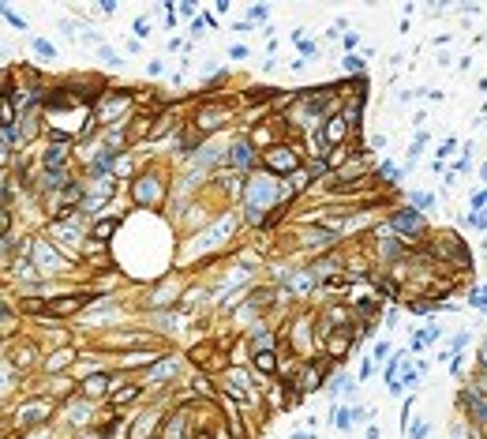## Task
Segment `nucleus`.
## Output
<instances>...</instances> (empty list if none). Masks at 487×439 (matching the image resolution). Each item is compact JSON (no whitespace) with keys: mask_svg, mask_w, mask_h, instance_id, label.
I'll return each mask as SVG.
<instances>
[{"mask_svg":"<svg viewBox=\"0 0 487 439\" xmlns=\"http://www.w3.org/2000/svg\"><path fill=\"white\" fill-rule=\"evenodd\" d=\"M427 432H431V425H427V420H420V425H412L409 432H405V439H424Z\"/></svg>","mask_w":487,"mask_h":439,"instance_id":"c03bdc74","label":"nucleus"},{"mask_svg":"<svg viewBox=\"0 0 487 439\" xmlns=\"http://www.w3.org/2000/svg\"><path fill=\"white\" fill-rule=\"evenodd\" d=\"M349 135H356V132H353V124H349L341 113H338V117H330V121L323 124V139L330 143V150H334V147H345Z\"/></svg>","mask_w":487,"mask_h":439,"instance_id":"4468645a","label":"nucleus"},{"mask_svg":"<svg viewBox=\"0 0 487 439\" xmlns=\"http://www.w3.org/2000/svg\"><path fill=\"white\" fill-rule=\"evenodd\" d=\"M158 436H162V439H191V432H188V413L177 410V413H173V417L162 425V432H158Z\"/></svg>","mask_w":487,"mask_h":439,"instance_id":"aec40b11","label":"nucleus"},{"mask_svg":"<svg viewBox=\"0 0 487 439\" xmlns=\"http://www.w3.org/2000/svg\"><path fill=\"white\" fill-rule=\"evenodd\" d=\"M177 368H180V361H177V357H158V364H154V368H150V383H165V379H173V376H177Z\"/></svg>","mask_w":487,"mask_h":439,"instance_id":"393cba45","label":"nucleus"},{"mask_svg":"<svg viewBox=\"0 0 487 439\" xmlns=\"http://www.w3.org/2000/svg\"><path fill=\"white\" fill-rule=\"evenodd\" d=\"M341 68H345V75H356L360 79L367 71V60L360 57V53H345V60H341Z\"/></svg>","mask_w":487,"mask_h":439,"instance_id":"c85d7f7f","label":"nucleus"},{"mask_svg":"<svg viewBox=\"0 0 487 439\" xmlns=\"http://www.w3.org/2000/svg\"><path fill=\"white\" fill-rule=\"evenodd\" d=\"M142 390H147V387H139V383H124V387H116L113 394H109V410H124V405L135 402Z\"/></svg>","mask_w":487,"mask_h":439,"instance_id":"b1692460","label":"nucleus"},{"mask_svg":"<svg viewBox=\"0 0 487 439\" xmlns=\"http://www.w3.org/2000/svg\"><path fill=\"white\" fill-rule=\"evenodd\" d=\"M469 305H473L476 312H487V285H480V289H469Z\"/></svg>","mask_w":487,"mask_h":439,"instance_id":"72a5a7b5","label":"nucleus"},{"mask_svg":"<svg viewBox=\"0 0 487 439\" xmlns=\"http://www.w3.org/2000/svg\"><path fill=\"white\" fill-rule=\"evenodd\" d=\"M394 353H397V349L390 346V342H375V346H371V361H386V357H394Z\"/></svg>","mask_w":487,"mask_h":439,"instance_id":"f704fd0d","label":"nucleus"},{"mask_svg":"<svg viewBox=\"0 0 487 439\" xmlns=\"http://www.w3.org/2000/svg\"><path fill=\"white\" fill-rule=\"evenodd\" d=\"M98 57L105 60V64H121V53H116L113 45H98Z\"/></svg>","mask_w":487,"mask_h":439,"instance_id":"37998d69","label":"nucleus"},{"mask_svg":"<svg viewBox=\"0 0 487 439\" xmlns=\"http://www.w3.org/2000/svg\"><path fill=\"white\" fill-rule=\"evenodd\" d=\"M480 177H484V185H487V162L480 165Z\"/></svg>","mask_w":487,"mask_h":439,"instance_id":"864d4df0","label":"nucleus"},{"mask_svg":"<svg viewBox=\"0 0 487 439\" xmlns=\"http://www.w3.org/2000/svg\"><path fill=\"white\" fill-rule=\"evenodd\" d=\"M132 199L142 206V211H158V206L169 199V188H165V180L158 177L154 169H147V173H139L135 177V185H132Z\"/></svg>","mask_w":487,"mask_h":439,"instance_id":"39448f33","label":"nucleus"},{"mask_svg":"<svg viewBox=\"0 0 487 439\" xmlns=\"http://www.w3.org/2000/svg\"><path fill=\"white\" fill-rule=\"evenodd\" d=\"M270 19V8L266 4H255L251 12H247V23H266Z\"/></svg>","mask_w":487,"mask_h":439,"instance_id":"e433bc0d","label":"nucleus"},{"mask_svg":"<svg viewBox=\"0 0 487 439\" xmlns=\"http://www.w3.org/2000/svg\"><path fill=\"white\" fill-rule=\"evenodd\" d=\"M30 259H34V267L42 270L45 278H49V274H64V270H68V255H64L53 241H34Z\"/></svg>","mask_w":487,"mask_h":439,"instance_id":"6e6552de","label":"nucleus"},{"mask_svg":"<svg viewBox=\"0 0 487 439\" xmlns=\"http://www.w3.org/2000/svg\"><path fill=\"white\" fill-rule=\"evenodd\" d=\"M162 71H165L162 60H150V64H147V75H162Z\"/></svg>","mask_w":487,"mask_h":439,"instance_id":"de8ad7c7","label":"nucleus"},{"mask_svg":"<svg viewBox=\"0 0 487 439\" xmlns=\"http://www.w3.org/2000/svg\"><path fill=\"white\" fill-rule=\"evenodd\" d=\"M375 180L386 185V188H397V185H401V169H397L394 162H379V165H375Z\"/></svg>","mask_w":487,"mask_h":439,"instance_id":"cd10ccee","label":"nucleus"},{"mask_svg":"<svg viewBox=\"0 0 487 439\" xmlns=\"http://www.w3.org/2000/svg\"><path fill=\"white\" fill-rule=\"evenodd\" d=\"M229 57H233V60H244L247 49H244V45H233V49H229Z\"/></svg>","mask_w":487,"mask_h":439,"instance_id":"8fccbe9b","label":"nucleus"},{"mask_svg":"<svg viewBox=\"0 0 487 439\" xmlns=\"http://www.w3.org/2000/svg\"><path fill=\"white\" fill-rule=\"evenodd\" d=\"M323 383H326V357H311V361H300L297 379H292V387H297L300 394H315Z\"/></svg>","mask_w":487,"mask_h":439,"instance_id":"9d476101","label":"nucleus"},{"mask_svg":"<svg viewBox=\"0 0 487 439\" xmlns=\"http://www.w3.org/2000/svg\"><path fill=\"white\" fill-rule=\"evenodd\" d=\"M247 106H266V102H282V94H277V86H251V91L244 94Z\"/></svg>","mask_w":487,"mask_h":439,"instance_id":"bb28decb","label":"nucleus"},{"mask_svg":"<svg viewBox=\"0 0 487 439\" xmlns=\"http://www.w3.org/2000/svg\"><path fill=\"white\" fill-rule=\"evenodd\" d=\"M53 420V402L49 398H30V402L15 405L12 410V425L19 428V432H30V428H42Z\"/></svg>","mask_w":487,"mask_h":439,"instance_id":"0eeeda50","label":"nucleus"},{"mask_svg":"<svg viewBox=\"0 0 487 439\" xmlns=\"http://www.w3.org/2000/svg\"><path fill=\"white\" fill-rule=\"evenodd\" d=\"M247 342H251V353H262V349H277V338H274V331H270L266 323H255L251 334H247Z\"/></svg>","mask_w":487,"mask_h":439,"instance_id":"412c9836","label":"nucleus"},{"mask_svg":"<svg viewBox=\"0 0 487 439\" xmlns=\"http://www.w3.org/2000/svg\"><path fill=\"white\" fill-rule=\"evenodd\" d=\"M409 206H416V211L424 214L435 206V195H431V191H409Z\"/></svg>","mask_w":487,"mask_h":439,"instance_id":"c756f323","label":"nucleus"},{"mask_svg":"<svg viewBox=\"0 0 487 439\" xmlns=\"http://www.w3.org/2000/svg\"><path fill=\"white\" fill-rule=\"evenodd\" d=\"M109 387H113V372H90V376L79 383V390H83L86 402H98V398H105Z\"/></svg>","mask_w":487,"mask_h":439,"instance_id":"ddd939ff","label":"nucleus"},{"mask_svg":"<svg viewBox=\"0 0 487 439\" xmlns=\"http://www.w3.org/2000/svg\"><path fill=\"white\" fill-rule=\"evenodd\" d=\"M367 439H379V425H371V428H367Z\"/></svg>","mask_w":487,"mask_h":439,"instance_id":"603ef678","label":"nucleus"},{"mask_svg":"<svg viewBox=\"0 0 487 439\" xmlns=\"http://www.w3.org/2000/svg\"><path fill=\"white\" fill-rule=\"evenodd\" d=\"M259 150H255L251 139H236L233 147H225V162H221V169H233V173H247L259 165Z\"/></svg>","mask_w":487,"mask_h":439,"instance_id":"1a4fd4ad","label":"nucleus"},{"mask_svg":"<svg viewBox=\"0 0 487 439\" xmlns=\"http://www.w3.org/2000/svg\"><path fill=\"white\" fill-rule=\"evenodd\" d=\"M484 206H487V191H476V195H473V211H484Z\"/></svg>","mask_w":487,"mask_h":439,"instance_id":"49530a36","label":"nucleus"},{"mask_svg":"<svg viewBox=\"0 0 487 439\" xmlns=\"http://www.w3.org/2000/svg\"><path fill=\"white\" fill-rule=\"evenodd\" d=\"M233 233H236V218H233V214H225V218H218L210 229H206V233H195V237H191L188 255H199V263H214L210 248H221V244H225Z\"/></svg>","mask_w":487,"mask_h":439,"instance_id":"f03ea898","label":"nucleus"},{"mask_svg":"<svg viewBox=\"0 0 487 439\" xmlns=\"http://www.w3.org/2000/svg\"><path fill=\"white\" fill-rule=\"evenodd\" d=\"M360 417H367L364 405H334V428H338V432H349Z\"/></svg>","mask_w":487,"mask_h":439,"instance_id":"6ab92c4d","label":"nucleus"},{"mask_svg":"<svg viewBox=\"0 0 487 439\" xmlns=\"http://www.w3.org/2000/svg\"><path fill=\"white\" fill-rule=\"evenodd\" d=\"M132 34L139 38V42H147V38H150V23H147V19H135V23H132Z\"/></svg>","mask_w":487,"mask_h":439,"instance_id":"79ce46f5","label":"nucleus"},{"mask_svg":"<svg viewBox=\"0 0 487 439\" xmlns=\"http://www.w3.org/2000/svg\"><path fill=\"white\" fill-rule=\"evenodd\" d=\"M68 158H71V143L68 139H49V143H45V150L38 154V165H42V173L68 169Z\"/></svg>","mask_w":487,"mask_h":439,"instance_id":"f8f14e48","label":"nucleus"},{"mask_svg":"<svg viewBox=\"0 0 487 439\" xmlns=\"http://www.w3.org/2000/svg\"><path fill=\"white\" fill-rule=\"evenodd\" d=\"M259 169L270 173V177H285V180H289L297 169H304V158H300V150L292 147V143H277V147L262 150Z\"/></svg>","mask_w":487,"mask_h":439,"instance_id":"20e7f679","label":"nucleus"},{"mask_svg":"<svg viewBox=\"0 0 487 439\" xmlns=\"http://www.w3.org/2000/svg\"><path fill=\"white\" fill-rule=\"evenodd\" d=\"M34 361H38V349L30 346V342H23V346H12V342H8V364H12V368L27 372Z\"/></svg>","mask_w":487,"mask_h":439,"instance_id":"a211bd4d","label":"nucleus"},{"mask_svg":"<svg viewBox=\"0 0 487 439\" xmlns=\"http://www.w3.org/2000/svg\"><path fill=\"white\" fill-rule=\"evenodd\" d=\"M390 229H394L401 241H409V248H416V244H424V237H431V229H427V222H424V214L416 211V206H394L390 211Z\"/></svg>","mask_w":487,"mask_h":439,"instance_id":"7ed1b4c3","label":"nucleus"},{"mask_svg":"<svg viewBox=\"0 0 487 439\" xmlns=\"http://www.w3.org/2000/svg\"><path fill=\"white\" fill-rule=\"evenodd\" d=\"M121 222H124V214H113V218H98L90 229H86V237L90 241H98V244H109L116 237V229H121Z\"/></svg>","mask_w":487,"mask_h":439,"instance_id":"dca6fc26","label":"nucleus"},{"mask_svg":"<svg viewBox=\"0 0 487 439\" xmlns=\"http://www.w3.org/2000/svg\"><path fill=\"white\" fill-rule=\"evenodd\" d=\"M150 439H162V436H150Z\"/></svg>","mask_w":487,"mask_h":439,"instance_id":"6e6d98bb","label":"nucleus"},{"mask_svg":"<svg viewBox=\"0 0 487 439\" xmlns=\"http://www.w3.org/2000/svg\"><path fill=\"white\" fill-rule=\"evenodd\" d=\"M349 305H353L356 319H364V323H371V319L379 316V305H382V300H379V297H356V300H349Z\"/></svg>","mask_w":487,"mask_h":439,"instance_id":"a878e982","label":"nucleus"},{"mask_svg":"<svg viewBox=\"0 0 487 439\" xmlns=\"http://www.w3.org/2000/svg\"><path fill=\"white\" fill-rule=\"evenodd\" d=\"M424 338L427 342H438V338H442V327H424Z\"/></svg>","mask_w":487,"mask_h":439,"instance_id":"a18cd8bd","label":"nucleus"},{"mask_svg":"<svg viewBox=\"0 0 487 439\" xmlns=\"http://www.w3.org/2000/svg\"><path fill=\"white\" fill-rule=\"evenodd\" d=\"M4 23H8V27H15V30H27V19H23V15H15L12 8H4Z\"/></svg>","mask_w":487,"mask_h":439,"instance_id":"ea45409f","label":"nucleus"},{"mask_svg":"<svg viewBox=\"0 0 487 439\" xmlns=\"http://www.w3.org/2000/svg\"><path fill=\"white\" fill-rule=\"evenodd\" d=\"M94 300H98V297H86V293H64V297H53V300H49V316H45V323H49V319H71V316L86 312Z\"/></svg>","mask_w":487,"mask_h":439,"instance_id":"9b49d317","label":"nucleus"},{"mask_svg":"<svg viewBox=\"0 0 487 439\" xmlns=\"http://www.w3.org/2000/svg\"><path fill=\"white\" fill-rule=\"evenodd\" d=\"M461 410H469V420H476V425H487V394H480L476 387L461 390Z\"/></svg>","mask_w":487,"mask_h":439,"instance_id":"2eb2a0df","label":"nucleus"},{"mask_svg":"<svg viewBox=\"0 0 487 439\" xmlns=\"http://www.w3.org/2000/svg\"><path fill=\"white\" fill-rule=\"evenodd\" d=\"M75 357H79V349H75V346H64V349H57V353L45 357V372H49V376H60V372L68 368V364L75 361Z\"/></svg>","mask_w":487,"mask_h":439,"instance_id":"4be33fe9","label":"nucleus"},{"mask_svg":"<svg viewBox=\"0 0 487 439\" xmlns=\"http://www.w3.org/2000/svg\"><path fill=\"white\" fill-rule=\"evenodd\" d=\"M282 180H274L270 173H259V177H247V188H244V211H247V222L251 226H262L266 229L270 214L282 206Z\"/></svg>","mask_w":487,"mask_h":439,"instance_id":"f257e3e1","label":"nucleus"},{"mask_svg":"<svg viewBox=\"0 0 487 439\" xmlns=\"http://www.w3.org/2000/svg\"><path fill=\"white\" fill-rule=\"evenodd\" d=\"M86 417H90V405L71 402V420H75V425H86Z\"/></svg>","mask_w":487,"mask_h":439,"instance_id":"58836bf2","label":"nucleus"},{"mask_svg":"<svg viewBox=\"0 0 487 439\" xmlns=\"http://www.w3.org/2000/svg\"><path fill=\"white\" fill-rule=\"evenodd\" d=\"M132 173H135V165H132V154H121V158H116V169H113V177H116V180H127V177H132Z\"/></svg>","mask_w":487,"mask_h":439,"instance_id":"2f4dec72","label":"nucleus"},{"mask_svg":"<svg viewBox=\"0 0 487 439\" xmlns=\"http://www.w3.org/2000/svg\"><path fill=\"white\" fill-rule=\"evenodd\" d=\"M453 147H458V139H442V143H438V150H435V162L450 158V154H453Z\"/></svg>","mask_w":487,"mask_h":439,"instance_id":"a19ab883","label":"nucleus"},{"mask_svg":"<svg viewBox=\"0 0 487 439\" xmlns=\"http://www.w3.org/2000/svg\"><path fill=\"white\" fill-rule=\"evenodd\" d=\"M233 121V109H229V98H206L203 106L191 113V124L199 128L203 135H214L218 128H225Z\"/></svg>","mask_w":487,"mask_h":439,"instance_id":"423d86ee","label":"nucleus"},{"mask_svg":"<svg viewBox=\"0 0 487 439\" xmlns=\"http://www.w3.org/2000/svg\"><path fill=\"white\" fill-rule=\"evenodd\" d=\"M292 439H315V436H311V432H300V436H292Z\"/></svg>","mask_w":487,"mask_h":439,"instance_id":"5fc2aeb1","label":"nucleus"},{"mask_svg":"<svg viewBox=\"0 0 487 439\" xmlns=\"http://www.w3.org/2000/svg\"><path fill=\"white\" fill-rule=\"evenodd\" d=\"M371 372H375V361H371V357H367V361L360 364V379H367V376H371Z\"/></svg>","mask_w":487,"mask_h":439,"instance_id":"09e8293b","label":"nucleus"},{"mask_svg":"<svg viewBox=\"0 0 487 439\" xmlns=\"http://www.w3.org/2000/svg\"><path fill=\"white\" fill-rule=\"evenodd\" d=\"M397 316H401V312H397V308H390V312L382 316V323H386V327H394V323H397Z\"/></svg>","mask_w":487,"mask_h":439,"instance_id":"3c124183","label":"nucleus"},{"mask_svg":"<svg viewBox=\"0 0 487 439\" xmlns=\"http://www.w3.org/2000/svg\"><path fill=\"white\" fill-rule=\"evenodd\" d=\"M277 364H282V357H277V349H262V353H251V372L259 379L266 376H277Z\"/></svg>","mask_w":487,"mask_h":439,"instance_id":"f3484780","label":"nucleus"},{"mask_svg":"<svg viewBox=\"0 0 487 439\" xmlns=\"http://www.w3.org/2000/svg\"><path fill=\"white\" fill-rule=\"evenodd\" d=\"M341 45H345V53H356L360 49V34H356V30H345V34H341Z\"/></svg>","mask_w":487,"mask_h":439,"instance_id":"c9c22d12","label":"nucleus"},{"mask_svg":"<svg viewBox=\"0 0 487 439\" xmlns=\"http://www.w3.org/2000/svg\"><path fill=\"white\" fill-rule=\"evenodd\" d=\"M34 53L42 60H57V45H53L49 38H34Z\"/></svg>","mask_w":487,"mask_h":439,"instance_id":"7c9ffc66","label":"nucleus"},{"mask_svg":"<svg viewBox=\"0 0 487 439\" xmlns=\"http://www.w3.org/2000/svg\"><path fill=\"white\" fill-rule=\"evenodd\" d=\"M191 390H199V394L206 398V394H210V390H214V387H210V376H203V372H199V376L191 379Z\"/></svg>","mask_w":487,"mask_h":439,"instance_id":"4c0bfd02","label":"nucleus"},{"mask_svg":"<svg viewBox=\"0 0 487 439\" xmlns=\"http://www.w3.org/2000/svg\"><path fill=\"white\" fill-rule=\"evenodd\" d=\"M405 372H409V349H397V353L390 357L386 372H382V379H386V387H390V383H397V379L405 376Z\"/></svg>","mask_w":487,"mask_h":439,"instance_id":"5701e85b","label":"nucleus"},{"mask_svg":"<svg viewBox=\"0 0 487 439\" xmlns=\"http://www.w3.org/2000/svg\"><path fill=\"white\" fill-rule=\"evenodd\" d=\"M0 327H4V338L12 342V334H15V312H12V300H4V319H0Z\"/></svg>","mask_w":487,"mask_h":439,"instance_id":"473e14b6","label":"nucleus"}]
</instances>
